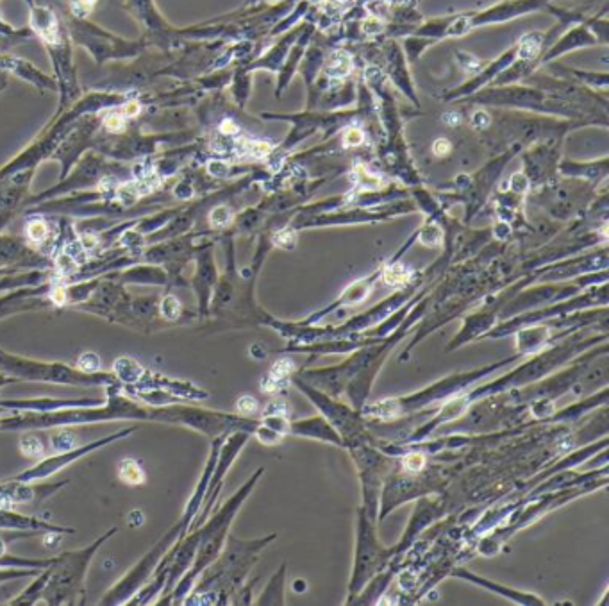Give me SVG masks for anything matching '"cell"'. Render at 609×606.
<instances>
[{
    "label": "cell",
    "instance_id": "obj_1",
    "mask_svg": "<svg viewBox=\"0 0 609 606\" xmlns=\"http://www.w3.org/2000/svg\"><path fill=\"white\" fill-rule=\"evenodd\" d=\"M275 533L259 540H240L229 535L218 558L202 572L193 590L186 597V604L193 602H227L234 599L236 592L243 588L248 571L255 563L259 553L275 538Z\"/></svg>",
    "mask_w": 609,
    "mask_h": 606
},
{
    "label": "cell",
    "instance_id": "obj_2",
    "mask_svg": "<svg viewBox=\"0 0 609 606\" xmlns=\"http://www.w3.org/2000/svg\"><path fill=\"white\" fill-rule=\"evenodd\" d=\"M263 476V468L255 470L248 481L243 487L222 504L215 513L206 519V522L202 526L196 527L198 531V547H196L195 560H193V565L189 567V571L182 576L177 585L173 586V590L170 592V595L161 602V604H182L186 601V597L189 595V592L193 590L195 583L198 581V576L218 558V555L224 549L225 542H227L229 529L232 526V520L236 519L240 508L243 506V503L247 501V497L250 496V492L254 490L255 483L259 481V477Z\"/></svg>",
    "mask_w": 609,
    "mask_h": 606
},
{
    "label": "cell",
    "instance_id": "obj_3",
    "mask_svg": "<svg viewBox=\"0 0 609 606\" xmlns=\"http://www.w3.org/2000/svg\"><path fill=\"white\" fill-rule=\"evenodd\" d=\"M518 358H522V356L515 354L511 356V358H504L502 361L491 363V365L481 367V369L470 370V372H459V374L447 376V378L432 383L427 388L420 390V392H415V394L384 399V401L373 402V404H363V408L359 411L365 417L381 418V420H393V418L409 417V415L418 413L422 409L431 408V406L438 404V402H445L448 399L463 394L470 386L476 385L477 381L488 378L495 370L515 363Z\"/></svg>",
    "mask_w": 609,
    "mask_h": 606
},
{
    "label": "cell",
    "instance_id": "obj_4",
    "mask_svg": "<svg viewBox=\"0 0 609 606\" xmlns=\"http://www.w3.org/2000/svg\"><path fill=\"white\" fill-rule=\"evenodd\" d=\"M116 527H109L106 533L88 543L77 551L61 553L52 558L48 565V579L45 590L41 594V601L45 604H81L86 599V576L91 560L98 553V549L107 542L113 535H116Z\"/></svg>",
    "mask_w": 609,
    "mask_h": 606
},
{
    "label": "cell",
    "instance_id": "obj_5",
    "mask_svg": "<svg viewBox=\"0 0 609 606\" xmlns=\"http://www.w3.org/2000/svg\"><path fill=\"white\" fill-rule=\"evenodd\" d=\"M0 372L9 378L25 381L50 383L70 386H120L113 372H83L77 367L59 361H34L0 350Z\"/></svg>",
    "mask_w": 609,
    "mask_h": 606
},
{
    "label": "cell",
    "instance_id": "obj_6",
    "mask_svg": "<svg viewBox=\"0 0 609 606\" xmlns=\"http://www.w3.org/2000/svg\"><path fill=\"white\" fill-rule=\"evenodd\" d=\"M395 553V547L388 549L377 538L375 520L365 513L363 508L358 510V529H356V556H354V569L349 581L347 602H354L372 579H375Z\"/></svg>",
    "mask_w": 609,
    "mask_h": 606
},
{
    "label": "cell",
    "instance_id": "obj_7",
    "mask_svg": "<svg viewBox=\"0 0 609 606\" xmlns=\"http://www.w3.org/2000/svg\"><path fill=\"white\" fill-rule=\"evenodd\" d=\"M179 538H182V527L181 522H175L168 531L157 540L149 551L138 560L129 571L120 578V581H116L109 590L104 594V597L100 599V604H127L130 597L136 594L150 578H152L156 567L159 565V562L163 560V556L168 553V549L177 542Z\"/></svg>",
    "mask_w": 609,
    "mask_h": 606
},
{
    "label": "cell",
    "instance_id": "obj_8",
    "mask_svg": "<svg viewBox=\"0 0 609 606\" xmlns=\"http://www.w3.org/2000/svg\"><path fill=\"white\" fill-rule=\"evenodd\" d=\"M293 383L297 385V388H299L300 392H302V394L318 408L322 417L336 429V433L340 435V438H342V442H343V447H350V445H356V444H361V442L370 440L365 424H363V417H361V411H359V409L350 408V406L336 401V397L327 395L325 392L307 385V383H304L302 379H299V378H295Z\"/></svg>",
    "mask_w": 609,
    "mask_h": 606
},
{
    "label": "cell",
    "instance_id": "obj_9",
    "mask_svg": "<svg viewBox=\"0 0 609 606\" xmlns=\"http://www.w3.org/2000/svg\"><path fill=\"white\" fill-rule=\"evenodd\" d=\"M349 453L352 456L354 463L358 467L359 479L363 488V510L372 520L379 515V499H381V488L384 477L389 474V468L393 467V461L388 456L373 447L372 442H361V444L350 445Z\"/></svg>",
    "mask_w": 609,
    "mask_h": 606
},
{
    "label": "cell",
    "instance_id": "obj_10",
    "mask_svg": "<svg viewBox=\"0 0 609 606\" xmlns=\"http://www.w3.org/2000/svg\"><path fill=\"white\" fill-rule=\"evenodd\" d=\"M136 429H138L136 426H130V428H122V429H118V431H114V433H109V435H106V437L98 438V440L88 442V444H83V445H75V447L70 449V451L55 453L54 456L43 458V460H39L36 465L25 468L24 472L16 474L13 479L27 481V483H32V481H45V479H48L50 476H54L55 472H59V470L66 468L68 465L79 461L81 458L88 456V454L95 453V451L106 447V445H109V444H114V442L122 440V438L130 437V435H132Z\"/></svg>",
    "mask_w": 609,
    "mask_h": 606
},
{
    "label": "cell",
    "instance_id": "obj_11",
    "mask_svg": "<svg viewBox=\"0 0 609 606\" xmlns=\"http://www.w3.org/2000/svg\"><path fill=\"white\" fill-rule=\"evenodd\" d=\"M250 437L252 435L245 433V431H234V433H229L227 437L222 440L220 453H218V458H216V465H215V468H213L211 477H209V484H208V490H206L204 503H202V508H200V512H198V515L195 517V520H193L189 531H191V529H196L198 526H202V524L206 522V519L213 513L216 503H218V497H220V494H222V488H224L227 472L231 470L232 465H234L238 454L243 451L247 442L250 440Z\"/></svg>",
    "mask_w": 609,
    "mask_h": 606
},
{
    "label": "cell",
    "instance_id": "obj_12",
    "mask_svg": "<svg viewBox=\"0 0 609 606\" xmlns=\"http://www.w3.org/2000/svg\"><path fill=\"white\" fill-rule=\"evenodd\" d=\"M70 483L68 479L52 481H18V479H6L0 483V506L9 508L13 504H29V503H41V501L52 497L59 492L63 487Z\"/></svg>",
    "mask_w": 609,
    "mask_h": 606
},
{
    "label": "cell",
    "instance_id": "obj_13",
    "mask_svg": "<svg viewBox=\"0 0 609 606\" xmlns=\"http://www.w3.org/2000/svg\"><path fill=\"white\" fill-rule=\"evenodd\" d=\"M0 529H16V531H36L39 535H72L75 533L74 527H64L52 524L48 520L38 517L24 515V513L13 512L9 508L0 506Z\"/></svg>",
    "mask_w": 609,
    "mask_h": 606
},
{
    "label": "cell",
    "instance_id": "obj_14",
    "mask_svg": "<svg viewBox=\"0 0 609 606\" xmlns=\"http://www.w3.org/2000/svg\"><path fill=\"white\" fill-rule=\"evenodd\" d=\"M106 399L81 397V399H55V397H34L16 399V401H0V408L8 409H29V411H54V409L77 408V406H97Z\"/></svg>",
    "mask_w": 609,
    "mask_h": 606
},
{
    "label": "cell",
    "instance_id": "obj_15",
    "mask_svg": "<svg viewBox=\"0 0 609 606\" xmlns=\"http://www.w3.org/2000/svg\"><path fill=\"white\" fill-rule=\"evenodd\" d=\"M452 576L464 579V581L476 583V585L483 586L486 590L495 592V594L502 595V597L509 599V601H513V602H518V604H545V601H543L542 597H538V595L513 590L509 586H504V585H500V583L490 581V579H486V578H481V576L473 574V572L466 571V569H454V571H452Z\"/></svg>",
    "mask_w": 609,
    "mask_h": 606
},
{
    "label": "cell",
    "instance_id": "obj_16",
    "mask_svg": "<svg viewBox=\"0 0 609 606\" xmlns=\"http://www.w3.org/2000/svg\"><path fill=\"white\" fill-rule=\"evenodd\" d=\"M291 435H297V437L302 438H313V440H322L329 442L332 445H340L343 447V442L340 438V435L336 433V429L329 424L323 417H311V418H302V420H293L291 422Z\"/></svg>",
    "mask_w": 609,
    "mask_h": 606
},
{
    "label": "cell",
    "instance_id": "obj_17",
    "mask_svg": "<svg viewBox=\"0 0 609 606\" xmlns=\"http://www.w3.org/2000/svg\"><path fill=\"white\" fill-rule=\"evenodd\" d=\"M48 567H45L43 571L39 572V574L34 576V581H31V585L25 586L24 592L18 594L16 597H13L8 604H13V606H31V604H36L38 601H41V594L45 590V585H47V579H48Z\"/></svg>",
    "mask_w": 609,
    "mask_h": 606
},
{
    "label": "cell",
    "instance_id": "obj_18",
    "mask_svg": "<svg viewBox=\"0 0 609 606\" xmlns=\"http://www.w3.org/2000/svg\"><path fill=\"white\" fill-rule=\"evenodd\" d=\"M284 576H286V563L277 569L272 579L268 581L263 594L257 597V604H284Z\"/></svg>",
    "mask_w": 609,
    "mask_h": 606
},
{
    "label": "cell",
    "instance_id": "obj_19",
    "mask_svg": "<svg viewBox=\"0 0 609 606\" xmlns=\"http://www.w3.org/2000/svg\"><path fill=\"white\" fill-rule=\"evenodd\" d=\"M116 474L120 481L129 487H142L145 483V470H143L142 463L134 458H123L118 461Z\"/></svg>",
    "mask_w": 609,
    "mask_h": 606
},
{
    "label": "cell",
    "instance_id": "obj_20",
    "mask_svg": "<svg viewBox=\"0 0 609 606\" xmlns=\"http://www.w3.org/2000/svg\"><path fill=\"white\" fill-rule=\"evenodd\" d=\"M43 569H29V567H0V583L15 581L22 578H34Z\"/></svg>",
    "mask_w": 609,
    "mask_h": 606
},
{
    "label": "cell",
    "instance_id": "obj_21",
    "mask_svg": "<svg viewBox=\"0 0 609 606\" xmlns=\"http://www.w3.org/2000/svg\"><path fill=\"white\" fill-rule=\"evenodd\" d=\"M20 451L29 458H43L45 445L41 444L39 438L32 437V435H24L20 438Z\"/></svg>",
    "mask_w": 609,
    "mask_h": 606
},
{
    "label": "cell",
    "instance_id": "obj_22",
    "mask_svg": "<svg viewBox=\"0 0 609 606\" xmlns=\"http://www.w3.org/2000/svg\"><path fill=\"white\" fill-rule=\"evenodd\" d=\"M181 311H182L181 302H179V299L173 295H166L165 299L161 300V304H159V313H161V317L166 320L179 319Z\"/></svg>",
    "mask_w": 609,
    "mask_h": 606
},
{
    "label": "cell",
    "instance_id": "obj_23",
    "mask_svg": "<svg viewBox=\"0 0 609 606\" xmlns=\"http://www.w3.org/2000/svg\"><path fill=\"white\" fill-rule=\"evenodd\" d=\"M75 367L83 372H100L102 370V359L97 352H84V354L79 356Z\"/></svg>",
    "mask_w": 609,
    "mask_h": 606
},
{
    "label": "cell",
    "instance_id": "obj_24",
    "mask_svg": "<svg viewBox=\"0 0 609 606\" xmlns=\"http://www.w3.org/2000/svg\"><path fill=\"white\" fill-rule=\"evenodd\" d=\"M52 442V449H54L55 453H63V451H70V449L75 447V437L74 433L70 431H59V433L52 435L50 438Z\"/></svg>",
    "mask_w": 609,
    "mask_h": 606
},
{
    "label": "cell",
    "instance_id": "obj_25",
    "mask_svg": "<svg viewBox=\"0 0 609 606\" xmlns=\"http://www.w3.org/2000/svg\"><path fill=\"white\" fill-rule=\"evenodd\" d=\"M27 236L34 244H41L47 238V224L43 220H32L27 225Z\"/></svg>",
    "mask_w": 609,
    "mask_h": 606
},
{
    "label": "cell",
    "instance_id": "obj_26",
    "mask_svg": "<svg viewBox=\"0 0 609 606\" xmlns=\"http://www.w3.org/2000/svg\"><path fill=\"white\" fill-rule=\"evenodd\" d=\"M257 409H259V404H257V401L254 397L245 395V397H240V401H238V413L240 415H245V417L250 415L252 417V415L257 413Z\"/></svg>",
    "mask_w": 609,
    "mask_h": 606
},
{
    "label": "cell",
    "instance_id": "obj_27",
    "mask_svg": "<svg viewBox=\"0 0 609 606\" xmlns=\"http://www.w3.org/2000/svg\"><path fill=\"white\" fill-rule=\"evenodd\" d=\"M229 220H231V211H229L227 208L220 206V208L213 209V213H211V224L213 225H216V227H222V225H225Z\"/></svg>",
    "mask_w": 609,
    "mask_h": 606
},
{
    "label": "cell",
    "instance_id": "obj_28",
    "mask_svg": "<svg viewBox=\"0 0 609 606\" xmlns=\"http://www.w3.org/2000/svg\"><path fill=\"white\" fill-rule=\"evenodd\" d=\"M104 126H106V129H109V131L122 129V127H123V116H122L120 113L109 114V116H107V118L104 120Z\"/></svg>",
    "mask_w": 609,
    "mask_h": 606
},
{
    "label": "cell",
    "instance_id": "obj_29",
    "mask_svg": "<svg viewBox=\"0 0 609 606\" xmlns=\"http://www.w3.org/2000/svg\"><path fill=\"white\" fill-rule=\"evenodd\" d=\"M123 113H125L127 116H136V114L140 113V104H138V102L125 104V107H123Z\"/></svg>",
    "mask_w": 609,
    "mask_h": 606
},
{
    "label": "cell",
    "instance_id": "obj_30",
    "mask_svg": "<svg viewBox=\"0 0 609 606\" xmlns=\"http://www.w3.org/2000/svg\"><path fill=\"white\" fill-rule=\"evenodd\" d=\"M222 131H224L225 134H231V133H234V131H236V126L232 122H229V120H225V122L222 124Z\"/></svg>",
    "mask_w": 609,
    "mask_h": 606
}]
</instances>
